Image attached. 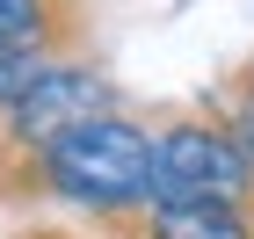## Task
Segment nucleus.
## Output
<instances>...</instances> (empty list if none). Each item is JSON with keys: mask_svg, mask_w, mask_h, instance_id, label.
I'll use <instances>...</instances> for the list:
<instances>
[{"mask_svg": "<svg viewBox=\"0 0 254 239\" xmlns=\"http://www.w3.org/2000/svg\"><path fill=\"white\" fill-rule=\"evenodd\" d=\"M37 181H44V203H73L95 225L131 218L153 203V131L124 109L80 116L37 145Z\"/></svg>", "mask_w": 254, "mask_h": 239, "instance_id": "1", "label": "nucleus"}, {"mask_svg": "<svg viewBox=\"0 0 254 239\" xmlns=\"http://www.w3.org/2000/svg\"><path fill=\"white\" fill-rule=\"evenodd\" d=\"M175 196H240L254 203V159L233 145V131L203 109V116H175L153 131V203Z\"/></svg>", "mask_w": 254, "mask_h": 239, "instance_id": "2", "label": "nucleus"}, {"mask_svg": "<svg viewBox=\"0 0 254 239\" xmlns=\"http://www.w3.org/2000/svg\"><path fill=\"white\" fill-rule=\"evenodd\" d=\"M102 109H117V80L102 73V65H80V58H51L29 87H22L7 109H0V138L7 145H29L37 152L44 138H59L65 123L80 116H102Z\"/></svg>", "mask_w": 254, "mask_h": 239, "instance_id": "3", "label": "nucleus"}, {"mask_svg": "<svg viewBox=\"0 0 254 239\" xmlns=\"http://www.w3.org/2000/svg\"><path fill=\"white\" fill-rule=\"evenodd\" d=\"M138 239H254V203L240 196H175L138 210Z\"/></svg>", "mask_w": 254, "mask_h": 239, "instance_id": "4", "label": "nucleus"}, {"mask_svg": "<svg viewBox=\"0 0 254 239\" xmlns=\"http://www.w3.org/2000/svg\"><path fill=\"white\" fill-rule=\"evenodd\" d=\"M87 15L73 0H0V44H37V51H73Z\"/></svg>", "mask_w": 254, "mask_h": 239, "instance_id": "5", "label": "nucleus"}, {"mask_svg": "<svg viewBox=\"0 0 254 239\" xmlns=\"http://www.w3.org/2000/svg\"><path fill=\"white\" fill-rule=\"evenodd\" d=\"M233 95H240V101H247V109H254V58H247V73L233 80Z\"/></svg>", "mask_w": 254, "mask_h": 239, "instance_id": "6", "label": "nucleus"}]
</instances>
